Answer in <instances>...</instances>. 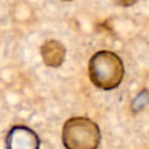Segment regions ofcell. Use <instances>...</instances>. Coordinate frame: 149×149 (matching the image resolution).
<instances>
[{
  "label": "cell",
  "mask_w": 149,
  "mask_h": 149,
  "mask_svg": "<svg viewBox=\"0 0 149 149\" xmlns=\"http://www.w3.org/2000/svg\"><path fill=\"white\" fill-rule=\"evenodd\" d=\"M88 72L91 81L97 87L112 90L121 83L123 77V65L121 59L114 52L102 50L92 56Z\"/></svg>",
  "instance_id": "1"
},
{
  "label": "cell",
  "mask_w": 149,
  "mask_h": 149,
  "mask_svg": "<svg viewBox=\"0 0 149 149\" xmlns=\"http://www.w3.org/2000/svg\"><path fill=\"white\" fill-rule=\"evenodd\" d=\"M99 141V128L90 119L72 118L63 127V143L68 149H97Z\"/></svg>",
  "instance_id": "2"
},
{
  "label": "cell",
  "mask_w": 149,
  "mask_h": 149,
  "mask_svg": "<svg viewBox=\"0 0 149 149\" xmlns=\"http://www.w3.org/2000/svg\"><path fill=\"white\" fill-rule=\"evenodd\" d=\"M40 140L37 135L24 126H15L7 137L8 149H38Z\"/></svg>",
  "instance_id": "3"
},
{
  "label": "cell",
  "mask_w": 149,
  "mask_h": 149,
  "mask_svg": "<svg viewBox=\"0 0 149 149\" xmlns=\"http://www.w3.org/2000/svg\"><path fill=\"white\" fill-rule=\"evenodd\" d=\"M41 54L43 57L44 63L48 66L57 68L59 66L65 57V48L64 45L56 40H50L47 41L42 48H41Z\"/></svg>",
  "instance_id": "4"
},
{
  "label": "cell",
  "mask_w": 149,
  "mask_h": 149,
  "mask_svg": "<svg viewBox=\"0 0 149 149\" xmlns=\"http://www.w3.org/2000/svg\"><path fill=\"white\" fill-rule=\"evenodd\" d=\"M113 1L120 6H130L134 2H136V0H113Z\"/></svg>",
  "instance_id": "5"
},
{
  "label": "cell",
  "mask_w": 149,
  "mask_h": 149,
  "mask_svg": "<svg viewBox=\"0 0 149 149\" xmlns=\"http://www.w3.org/2000/svg\"><path fill=\"white\" fill-rule=\"evenodd\" d=\"M65 1H70V0H65Z\"/></svg>",
  "instance_id": "6"
}]
</instances>
